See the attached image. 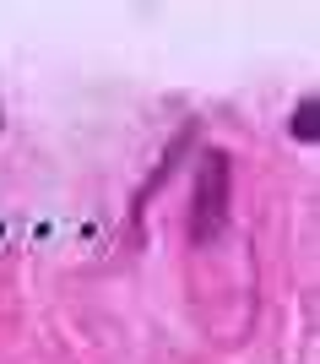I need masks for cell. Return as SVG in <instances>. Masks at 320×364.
Instances as JSON below:
<instances>
[{
  "instance_id": "2",
  "label": "cell",
  "mask_w": 320,
  "mask_h": 364,
  "mask_svg": "<svg viewBox=\"0 0 320 364\" xmlns=\"http://www.w3.org/2000/svg\"><path fill=\"white\" fill-rule=\"evenodd\" d=\"M190 141H196V125H184L180 136L168 141V152H163V164L153 168V180L141 185V196H136V213H141V207H147V196H153V191H163V185H168V168H174V164H180V158H184V152H190Z\"/></svg>"
},
{
  "instance_id": "3",
  "label": "cell",
  "mask_w": 320,
  "mask_h": 364,
  "mask_svg": "<svg viewBox=\"0 0 320 364\" xmlns=\"http://www.w3.org/2000/svg\"><path fill=\"white\" fill-rule=\"evenodd\" d=\"M293 136H299V141L320 136V104H315V98H304V104L293 109Z\"/></svg>"
},
{
  "instance_id": "1",
  "label": "cell",
  "mask_w": 320,
  "mask_h": 364,
  "mask_svg": "<svg viewBox=\"0 0 320 364\" xmlns=\"http://www.w3.org/2000/svg\"><path fill=\"white\" fill-rule=\"evenodd\" d=\"M233 201V158L223 147H206L196 158V185H190V240L206 245L223 234Z\"/></svg>"
}]
</instances>
